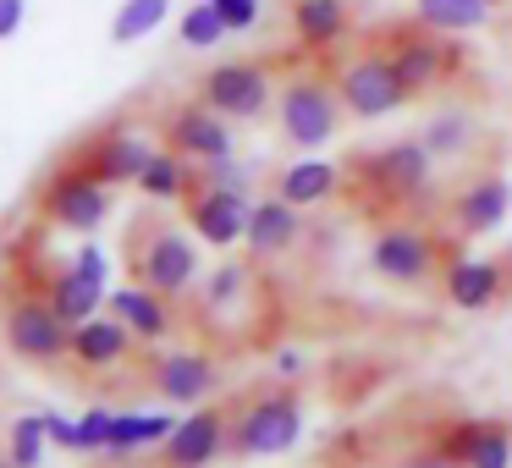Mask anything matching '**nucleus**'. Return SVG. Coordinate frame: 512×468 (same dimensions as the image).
<instances>
[{"instance_id": "13", "label": "nucleus", "mask_w": 512, "mask_h": 468, "mask_svg": "<svg viewBox=\"0 0 512 468\" xmlns=\"http://www.w3.org/2000/svg\"><path fill=\"white\" fill-rule=\"evenodd\" d=\"M149 380H155V391H160L166 402H204L215 386H221V369H215L210 353H193V347H182V353L155 358Z\"/></svg>"}, {"instance_id": "22", "label": "nucleus", "mask_w": 512, "mask_h": 468, "mask_svg": "<svg viewBox=\"0 0 512 468\" xmlns=\"http://www.w3.org/2000/svg\"><path fill=\"white\" fill-rule=\"evenodd\" d=\"M496 292H501V270L490 265V259H457V265L446 270V298H452L457 309H485Z\"/></svg>"}, {"instance_id": "30", "label": "nucleus", "mask_w": 512, "mask_h": 468, "mask_svg": "<svg viewBox=\"0 0 512 468\" xmlns=\"http://www.w3.org/2000/svg\"><path fill=\"white\" fill-rule=\"evenodd\" d=\"M45 446H50L45 413H23V419L12 424V463L17 468H39L45 463Z\"/></svg>"}, {"instance_id": "1", "label": "nucleus", "mask_w": 512, "mask_h": 468, "mask_svg": "<svg viewBox=\"0 0 512 468\" xmlns=\"http://www.w3.org/2000/svg\"><path fill=\"white\" fill-rule=\"evenodd\" d=\"M303 435V402L292 391H270V397L248 402L243 419L232 424V452L237 457H281L292 452Z\"/></svg>"}, {"instance_id": "2", "label": "nucleus", "mask_w": 512, "mask_h": 468, "mask_svg": "<svg viewBox=\"0 0 512 468\" xmlns=\"http://www.w3.org/2000/svg\"><path fill=\"white\" fill-rule=\"evenodd\" d=\"M281 133H287L292 149H303V155H314V149H325L336 138V122H342V94L331 89V83H314V78H298L281 89Z\"/></svg>"}, {"instance_id": "21", "label": "nucleus", "mask_w": 512, "mask_h": 468, "mask_svg": "<svg viewBox=\"0 0 512 468\" xmlns=\"http://www.w3.org/2000/svg\"><path fill=\"white\" fill-rule=\"evenodd\" d=\"M336 182H342V177H336L331 160L309 155V160H298V166L281 171V177H276V193H281L287 204H298V210H309V204H325V199H331Z\"/></svg>"}, {"instance_id": "24", "label": "nucleus", "mask_w": 512, "mask_h": 468, "mask_svg": "<svg viewBox=\"0 0 512 468\" xmlns=\"http://www.w3.org/2000/svg\"><path fill=\"white\" fill-rule=\"evenodd\" d=\"M490 6L496 0H413V12L430 28H441V34H474V28H485Z\"/></svg>"}, {"instance_id": "11", "label": "nucleus", "mask_w": 512, "mask_h": 468, "mask_svg": "<svg viewBox=\"0 0 512 468\" xmlns=\"http://www.w3.org/2000/svg\"><path fill=\"white\" fill-rule=\"evenodd\" d=\"M248 210H254V199H248L243 188H215V182L188 199V221H193V232H199L210 248L243 243L248 237Z\"/></svg>"}, {"instance_id": "29", "label": "nucleus", "mask_w": 512, "mask_h": 468, "mask_svg": "<svg viewBox=\"0 0 512 468\" xmlns=\"http://www.w3.org/2000/svg\"><path fill=\"white\" fill-rule=\"evenodd\" d=\"M177 34H182V45H188V50H215L232 28H226V17L215 12V0H193L188 12H182Z\"/></svg>"}, {"instance_id": "25", "label": "nucleus", "mask_w": 512, "mask_h": 468, "mask_svg": "<svg viewBox=\"0 0 512 468\" xmlns=\"http://www.w3.org/2000/svg\"><path fill=\"white\" fill-rule=\"evenodd\" d=\"M430 166H435V155H430L424 138H402V144H391L386 155H380V177H386L391 188H424V182H430Z\"/></svg>"}, {"instance_id": "38", "label": "nucleus", "mask_w": 512, "mask_h": 468, "mask_svg": "<svg viewBox=\"0 0 512 468\" xmlns=\"http://www.w3.org/2000/svg\"><path fill=\"white\" fill-rule=\"evenodd\" d=\"M408 468H446V463H408Z\"/></svg>"}, {"instance_id": "14", "label": "nucleus", "mask_w": 512, "mask_h": 468, "mask_svg": "<svg viewBox=\"0 0 512 468\" xmlns=\"http://www.w3.org/2000/svg\"><path fill=\"white\" fill-rule=\"evenodd\" d=\"M105 303H111V314L138 336V342H160V336L177 325V320H171V298H166V292H155V287H144V281H138V287H116Z\"/></svg>"}, {"instance_id": "10", "label": "nucleus", "mask_w": 512, "mask_h": 468, "mask_svg": "<svg viewBox=\"0 0 512 468\" xmlns=\"http://www.w3.org/2000/svg\"><path fill=\"white\" fill-rule=\"evenodd\" d=\"M369 265L375 276L402 281V287H419V281L435 276V243L419 232V226H386L369 248Z\"/></svg>"}, {"instance_id": "32", "label": "nucleus", "mask_w": 512, "mask_h": 468, "mask_svg": "<svg viewBox=\"0 0 512 468\" xmlns=\"http://www.w3.org/2000/svg\"><path fill=\"white\" fill-rule=\"evenodd\" d=\"M111 419H116L111 408H89V413H83V419H78V452L105 457V441H111Z\"/></svg>"}, {"instance_id": "20", "label": "nucleus", "mask_w": 512, "mask_h": 468, "mask_svg": "<svg viewBox=\"0 0 512 468\" xmlns=\"http://www.w3.org/2000/svg\"><path fill=\"white\" fill-rule=\"evenodd\" d=\"M171 430H177L171 413H116L105 457H133V452H149V446H166Z\"/></svg>"}, {"instance_id": "34", "label": "nucleus", "mask_w": 512, "mask_h": 468, "mask_svg": "<svg viewBox=\"0 0 512 468\" xmlns=\"http://www.w3.org/2000/svg\"><path fill=\"white\" fill-rule=\"evenodd\" d=\"M215 12L226 17V28H232V34H248V28L259 23V0H215Z\"/></svg>"}, {"instance_id": "8", "label": "nucleus", "mask_w": 512, "mask_h": 468, "mask_svg": "<svg viewBox=\"0 0 512 468\" xmlns=\"http://www.w3.org/2000/svg\"><path fill=\"white\" fill-rule=\"evenodd\" d=\"M105 298H111V259H105L94 243H83L78 259H72V265L56 276L50 303H56V314L67 325H83V320H94V314H100Z\"/></svg>"}, {"instance_id": "31", "label": "nucleus", "mask_w": 512, "mask_h": 468, "mask_svg": "<svg viewBox=\"0 0 512 468\" xmlns=\"http://www.w3.org/2000/svg\"><path fill=\"white\" fill-rule=\"evenodd\" d=\"M419 138L430 144V155H435V160H441V155H457V149L468 144V116H463V111H441Z\"/></svg>"}, {"instance_id": "17", "label": "nucleus", "mask_w": 512, "mask_h": 468, "mask_svg": "<svg viewBox=\"0 0 512 468\" xmlns=\"http://www.w3.org/2000/svg\"><path fill=\"white\" fill-rule=\"evenodd\" d=\"M149 160H155V144H149L144 133H133V127H116V133H105L100 144H94L89 166L116 188V182H138V177H144Z\"/></svg>"}, {"instance_id": "36", "label": "nucleus", "mask_w": 512, "mask_h": 468, "mask_svg": "<svg viewBox=\"0 0 512 468\" xmlns=\"http://www.w3.org/2000/svg\"><path fill=\"white\" fill-rule=\"evenodd\" d=\"M28 17V0H0V39H12Z\"/></svg>"}, {"instance_id": "26", "label": "nucleus", "mask_w": 512, "mask_h": 468, "mask_svg": "<svg viewBox=\"0 0 512 468\" xmlns=\"http://www.w3.org/2000/svg\"><path fill=\"white\" fill-rule=\"evenodd\" d=\"M138 188L149 193V199H188V155H177V149H155V160L144 166V177H138Z\"/></svg>"}, {"instance_id": "28", "label": "nucleus", "mask_w": 512, "mask_h": 468, "mask_svg": "<svg viewBox=\"0 0 512 468\" xmlns=\"http://www.w3.org/2000/svg\"><path fill=\"white\" fill-rule=\"evenodd\" d=\"M171 0H122V12L111 17V39L116 45H138L144 34H155L160 23H166Z\"/></svg>"}, {"instance_id": "7", "label": "nucleus", "mask_w": 512, "mask_h": 468, "mask_svg": "<svg viewBox=\"0 0 512 468\" xmlns=\"http://www.w3.org/2000/svg\"><path fill=\"white\" fill-rule=\"evenodd\" d=\"M45 215L56 226H67V232H94V226L111 215V182L94 166L89 171H61L45 188Z\"/></svg>"}, {"instance_id": "16", "label": "nucleus", "mask_w": 512, "mask_h": 468, "mask_svg": "<svg viewBox=\"0 0 512 468\" xmlns=\"http://www.w3.org/2000/svg\"><path fill=\"white\" fill-rule=\"evenodd\" d=\"M298 204H287L276 193V199H259L254 210H248V254L254 259H270V254H287L292 243H298Z\"/></svg>"}, {"instance_id": "27", "label": "nucleus", "mask_w": 512, "mask_h": 468, "mask_svg": "<svg viewBox=\"0 0 512 468\" xmlns=\"http://www.w3.org/2000/svg\"><path fill=\"white\" fill-rule=\"evenodd\" d=\"M391 67L402 72V83H408V94H419V89H430V83L441 78L446 56L430 45V39H402V45H397V56H391Z\"/></svg>"}, {"instance_id": "35", "label": "nucleus", "mask_w": 512, "mask_h": 468, "mask_svg": "<svg viewBox=\"0 0 512 468\" xmlns=\"http://www.w3.org/2000/svg\"><path fill=\"white\" fill-rule=\"evenodd\" d=\"M45 430H50V441H56V446L78 452V424H72V419H61L56 408H45Z\"/></svg>"}, {"instance_id": "19", "label": "nucleus", "mask_w": 512, "mask_h": 468, "mask_svg": "<svg viewBox=\"0 0 512 468\" xmlns=\"http://www.w3.org/2000/svg\"><path fill=\"white\" fill-rule=\"evenodd\" d=\"M127 347H133V331H127L122 320H83V325H72V358H78L83 369H111V364H122L127 358Z\"/></svg>"}, {"instance_id": "5", "label": "nucleus", "mask_w": 512, "mask_h": 468, "mask_svg": "<svg viewBox=\"0 0 512 468\" xmlns=\"http://www.w3.org/2000/svg\"><path fill=\"white\" fill-rule=\"evenodd\" d=\"M199 100L215 105L221 116H232V122H254V116L270 111L276 89H270V72L254 67V61H221V67L204 72Z\"/></svg>"}, {"instance_id": "37", "label": "nucleus", "mask_w": 512, "mask_h": 468, "mask_svg": "<svg viewBox=\"0 0 512 468\" xmlns=\"http://www.w3.org/2000/svg\"><path fill=\"white\" fill-rule=\"evenodd\" d=\"M276 369H281V375H298V369H303V353H292V347H287V353H276Z\"/></svg>"}, {"instance_id": "23", "label": "nucleus", "mask_w": 512, "mask_h": 468, "mask_svg": "<svg viewBox=\"0 0 512 468\" xmlns=\"http://www.w3.org/2000/svg\"><path fill=\"white\" fill-rule=\"evenodd\" d=\"M292 28H298V39L309 50H325V45L342 39L347 6H342V0H292Z\"/></svg>"}, {"instance_id": "3", "label": "nucleus", "mask_w": 512, "mask_h": 468, "mask_svg": "<svg viewBox=\"0 0 512 468\" xmlns=\"http://www.w3.org/2000/svg\"><path fill=\"white\" fill-rule=\"evenodd\" d=\"M6 347L28 364H56L72 353V325L56 314L50 298H17L6 309Z\"/></svg>"}, {"instance_id": "12", "label": "nucleus", "mask_w": 512, "mask_h": 468, "mask_svg": "<svg viewBox=\"0 0 512 468\" xmlns=\"http://www.w3.org/2000/svg\"><path fill=\"white\" fill-rule=\"evenodd\" d=\"M221 452H226V419L215 408H199L188 419H177V430L166 435L160 463L166 468H210Z\"/></svg>"}, {"instance_id": "15", "label": "nucleus", "mask_w": 512, "mask_h": 468, "mask_svg": "<svg viewBox=\"0 0 512 468\" xmlns=\"http://www.w3.org/2000/svg\"><path fill=\"white\" fill-rule=\"evenodd\" d=\"M512 215V182L507 177H479L457 193V226L463 237H490Z\"/></svg>"}, {"instance_id": "18", "label": "nucleus", "mask_w": 512, "mask_h": 468, "mask_svg": "<svg viewBox=\"0 0 512 468\" xmlns=\"http://www.w3.org/2000/svg\"><path fill=\"white\" fill-rule=\"evenodd\" d=\"M446 463L457 468H512V430L501 424H463L446 441Z\"/></svg>"}, {"instance_id": "4", "label": "nucleus", "mask_w": 512, "mask_h": 468, "mask_svg": "<svg viewBox=\"0 0 512 468\" xmlns=\"http://www.w3.org/2000/svg\"><path fill=\"white\" fill-rule=\"evenodd\" d=\"M336 94H342V105H347L353 116L380 122V116L402 111V100H408V83H402L397 67H391V56H358V61H347V67H342Z\"/></svg>"}, {"instance_id": "9", "label": "nucleus", "mask_w": 512, "mask_h": 468, "mask_svg": "<svg viewBox=\"0 0 512 468\" xmlns=\"http://www.w3.org/2000/svg\"><path fill=\"white\" fill-rule=\"evenodd\" d=\"M166 144L177 149V155H188V160H232L237 155V138H232V116H221L215 105H182L177 116H171V127H166Z\"/></svg>"}, {"instance_id": "6", "label": "nucleus", "mask_w": 512, "mask_h": 468, "mask_svg": "<svg viewBox=\"0 0 512 468\" xmlns=\"http://www.w3.org/2000/svg\"><path fill=\"white\" fill-rule=\"evenodd\" d=\"M133 270H138L144 287L166 292V298H182V292L199 281V248H193V237L171 232V226H155V232L144 237V248H138Z\"/></svg>"}, {"instance_id": "33", "label": "nucleus", "mask_w": 512, "mask_h": 468, "mask_svg": "<svg viewBox=\"0 0 512 468\" xmlns=\"http://www.w3.org/2000/svg\"><path fill=\"white\" fill-rule=\"evenodd\" d=\"M243 287H248V270L243 265H221L210 276V287H204V303H210V309H226V303H232Z\"/></svg>"}, {"instance_id": "39", "label": "nucleus", "mask_w": 512, "mask_h": 468, "mask_svg": "<svg viewBox=\"0 0 512 468\" xmlns=\"http://www.w3.org/2000/svg\"><path fill=\"white\" fill-rule=\"evenodd\" d=\"M0 468H17V463H0Z\"/></svg>"}]
</instances>
